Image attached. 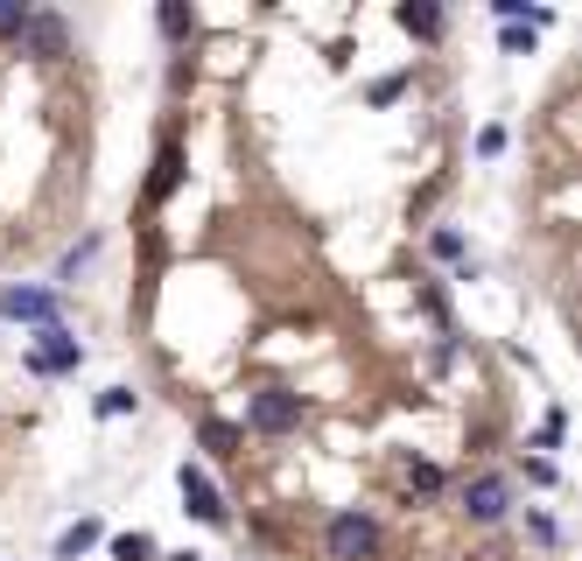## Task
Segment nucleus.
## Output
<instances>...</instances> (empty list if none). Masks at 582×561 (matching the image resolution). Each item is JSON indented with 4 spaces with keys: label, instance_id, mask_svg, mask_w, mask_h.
Instances as JSON below:
<instances>
[{
    "label": "nucleus",
    "instance_id": "obj_1",
    "mask_svg": "<svg viewBox=\"0 0 582 561\" xmlns=\"http://www.w3.org/2000/svg\"><path fill=\"white\" fill-rule=\"evenodd\" d=\"M246 429H260V435L302 429V393H288V386H260V393L246 400Z\"/></svg>",
    "mask_w": 582,
    "mask_h": 561
},
{
    "label": "nucleus",
    "instance_id": "obj_2",
    "mask_svg": "<svg viewBox=\"0 0 582 561\" xmlns=\"http://www.w3.org/2000/svg\"><path fill=\"white\" fill-rule=\"evenodd\" d=\"M323 540H330V561H373L379 554V527L365 513H337Z\"/></svg>",
    "mask_w": 582,
    "mask_h": 561
},
{
    "label": "nucleus",
    "instance_id": "obj_3",
    "mask_svg": "<svg viewBox=\"0 0 582 561\" xmlns=\"http://www.w3.org/2000/svg\"><path fill=\"white\" fill-rule=\"evenodd\" d=\"M29 365H35V373H77V365H85V344H77L64 323H43V337H35Z\"/></svg>",
    "mask_w": 582,
    "mask_h": 561
},
{
    "label": "nucleus",
    "instance_id": "obj_4",
    "mask_svg": "<svg viewBox=\"0 0 582 561\" xmlns=\"http://www.w3.org/2000/svg\"><path fill=\"white\" fill-rule=\"evenodd\" d=\"M506 506H513L506 477H471V485H463V513H471L477 527H492V519H506Z\"/></svg>",
    "mask_w": 582,
    "mask_h": 561
},
{
    "label": "nucleus",
    "instance_id": "obj_5",
    "mask_svg": "<svg viewBox=\"0 0 582 561\" xmlns=\"http://www.w3.org/2000/svg\"><path fill=\"white\" fill-rule=\"evenodd\" d=\"M0 316H14V323H56V295H43V288H8V295H0Z\"/></svg>",
    "mask_w": 582,
    "mask_h": 561
},
{
    "label": "nucleus",
    "instance_id": "obj_6",
    "mask_svg": "<svg viewBox=\"0 0 582 561\" xmlns=\"http://www.w3.org/2000/svg\"><path fill=\"white\" fill-rule=\"evenodd\" d=\"M183 506L197 513L204 527H225V498L211 492V477H204V471H190V463H183Z\"/></svg>",
    "mask_w": 582,
    "mask_h": 561
},
{
    "label": "nucleus",
    "instance_id": "obj_7",
    "mask_svg": "<svg viewBox=\"0 0 582 561\" xmlns=\"http://www.w3.org/2000/svg\"><path fill=\"white\" fill-rule=\"evenodd\" d=\"M29 50L35 56H64V22H56V14H29Z\"/></svg>",
    "mask_w": 582,
    "mask_h": 561
},
{
    "label": "nucleus",
    "instance_id": "obj_8",
    "mask_svg": "<svg viewBox=\"0 0 582 561\" xmlns=\"http://www.w3.org/2000/svg\"><path fill=\"white\" fill-rule=\"evenodd\" d=\"M400 29H407V35H429V43H435V35H442V8H421V0H407V8H400Z\"/></svg>",
    "mask_w": 582,
    "mask_h": 561
},
{
    "label": "nucleus",
    "instance_id": "obj_9",
    "mask_svg": "<svg viewBox=\"0 0 582 561\" xmlns=\"http://www.w3.org/2000/svg\"><path fill=\"white\" fill-rule=\"evenodd\" d=\"M91 540H99V519H77V527H64V540H56V554H64V561H77V554L91 548Z\"/></svg>",
    "mask_w": 582,
    "mask_h": 561
},
{
    "label": "nucleus",
    "instance_id": "obj_10",
    "mask_svg": "<svg viewBox=\"0 0 582 561\" xmlns=\"http://www.w3.org/2000/svg\"><path fill=\"white\" fill-rule=\"evenodd\" d=\"M204 450L211 456H239V429H231V421H204Z\"/></svg>",
    "mask_w": 582,
    "mask_h": 561
},
{
    "label": "nucleus",
    "instance_id": "obj_11",
    "mask_svg": "<svg viewBox=\"0 0 582 561\" xmlns=\"http://www.w3.org/2000/svg\"><path fill=\"white\" fill-rule=\"evenodd\" d=\"M176 176H183V154L162 148V169H154V197H169V190H176Z\"/></svg>",
    "mask_w": 582,
    "mask_h": 561
},
{
    "label": "nucleus",
    "instance_id": "obj_12",
    "mask_svg": "<svg viewBox=\"0 0 582 561\" xmlns=\"http://www.w3.org/2000/svg\"><path fill=\"white\" fill-rule=\"evenodd\" d=\"M112 554H120V561H154V540L148 533H120V540H112Z\"/></svg>",
    "mask_w": 582,
    "mask_h": 561
},
{
    "label": "nucleus",
    "instance_id": "obj_13",
    "mask_svg": "<svg viewBox=\"0 0 582 561\" xmlns=\"http://www.w3.org/2000/svg\"><path fill=\"white\" fill-rule=\"evenodd\" d=\"M162 35H169V43H183V35H190V8H183V0H169V8H162Z\"/></svg>",
    "mask_w": 582,
    "mask_h": 561
},
{
    "label": "nucleus",
    "instance_id": "obj_14",
    "mask_svg": "<svg viewBox=\"0 0 582 561\" xmlns=\"http://www.w3.org/2000/svg\"><path fill=\"white\" fill-rule=\"evenodd\" d=\"M29 29V8H14V0H0V35H22Z\"/></svg>",
    "mask_w": 582,
    "mask_h": 561
},
{
    "label": "nucleus",
    "instance_id": "obj_15",
    "mask_svg": "<svg viewBox=\"0 0 582 561\" xmlns=\"http://www.w3.org/2000/svg\"><path fill=\"white\" fill-rule=\"evenodd\" d=\"M133 408V393H127V386H112V393H99V414H127Z\"/></svg>",
    "mask_w": 582,
    "mask_h": 561
}]
</instances>
